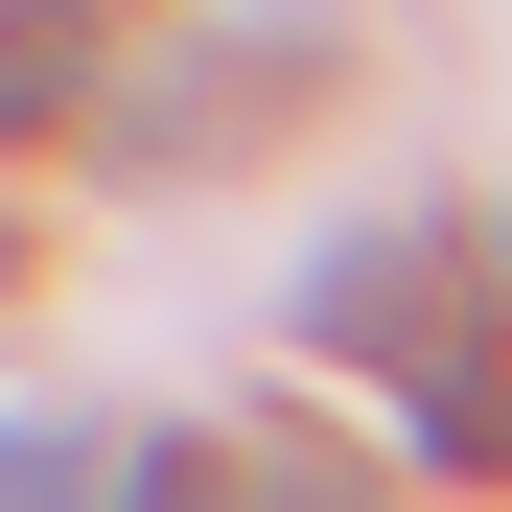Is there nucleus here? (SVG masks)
<instances>
[{
	"instance_id": "f257e3e1",
	"label": "nucleus",
	"mask_w": 512,
	"mask_h": 512,
	"mask_svg": "<svg viewBox=\"0 0 512 512\" xmlns=\"http://www.w3.org/2000/svg\"><path fill=\"white\" fill-rule=\"evenodd\" d=\"M443 303H466V233H443V210H396V233H326L280 326H303V350H396V326H443Z\"/></svg>"
},
{
	"instance_id": "7ed1b4c3",
	"label": "nucleus",
	"mask_w": 512,
	"mask_h": 512,
	"mask_svg": "<svg viewBox=\"0 0 512 512\" xmlns=\"http://www.w3.org/2000/svg\"><path fill=\"white\" fill-rule=\"evenodd\" d=\"M94 47H117V24H70V0H0V140L94 117Z\"/></svg>"
},
{
	"instance_id": "20e7f679",
	"label": "nucleus",
	"mask_w": 512,
	"mask_h": 512,
	"mask_svg": "<svg viewBox=\"0 0 512 512\" xmlns=\"http://www.w3.org/2000/svg\"><path fill=\"white\" fill-rule=\"evenodd\" d=\"M0 489H117V443H70V419H0Z\"/></svg>"
},
{
	"instance_id": "f03ea898",
	"label": "nucleus",
	"mask_w": 512,
	"mask_h": 512,
	"mask_svg": "<svg viewBox=\"0 0 512 512\" xmlns=\"http://www.w3.org/2000/svg\"><path fill=\"white\" fill-rule=\"evenodd\" d=\"M396 443H419V466H512V350H489V303L396 326Z\"/></svg>"
}]
</instances>
